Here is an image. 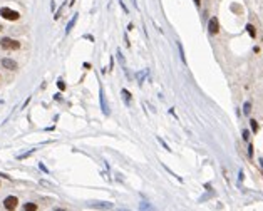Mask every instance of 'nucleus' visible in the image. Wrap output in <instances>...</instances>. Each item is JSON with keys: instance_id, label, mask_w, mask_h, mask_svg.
Instances as JSON below:
<instances>
[{"instance_id": "obj_6", "label": "nucleus", "mask_w": 263, "mask_h": 211, "mask_svg": "<svg viewBox=\"0 0 263 211\" xmlns=\"http://www.w3.org/2000/svg\"><path fill=\"white\" fill-rule=\"evenodd\" d=\"M2 65L5 67V69H9V70H17V62L15 60H12V59H4L2 60Z\"/></svg>"}, {"instance_id": "obj_1", "label": "nucleus", "mask_w": 263, "mask_h": 211, "mask_svg": "<svg viewBox=\"0 0 263 211\" xmlns=\"http://www.w3.org/2000/svg\"><path fill=\"white\" fill-rule=\"evenodd\" d=\"M0 45L5 50H19L20 49V42H17V40H14V39H9V37H4V39L0 40Z\"/></svg>"}, {"instance_id": "obj_18", "label": "nucleus", "mask_w": 263, "mask_h": 211, "mask_svg": "<svg viewBox=\"0 0 263 211\" xmlns=\"http://www.w3.org/2000/svg\"><path fill=\"white\" fill-rule=\"evenodd\" d=\"M119 3H121V7H122V9H124V12H126V13H128V12H129V10H128V7H126V5H124V2H122V0H119Z\"/></svg>"}, {"instance_id": "obj_9", "label": "nucleus", "mask_w": 263, "mask_h": 211, "mask_svg": "<svg viewBox=\"0 0 263 211\" xmlns=\"http://www.w3.org/2000/svg\"><path fill=\"white\" fill-rule=\"evenodd\" d=\"M121 94H122V97L126 99V102H128V104L131 102V94H129V90H128V89H122V92H121Z\"/></svg>"}, {"instance_id": "obj_3", "label": "nucleus", "mask_w": 263, "mask_h": 211, "mask_svg": "<svg viewBox=\"0 0 263 211\" xmlns=\"http://www.w3.org/2000/svg\"><path fill=\"white\" fill-rule=\"evenodd\" d=\"M17 204H19V199L15 196H9V198H5V199H4V208H5V209H15Z\"/></svg>"}, {"instance_id": "obj_21", "label": "nucleus", "mask_w": 263, "mask_h": 211, "mask_svg": "<svg viewBox=\"0 0 263 211\" xmlns=\"http://www.w3.org/2000/svg\"><path fill=\"white\" fill-rule=\"evenodd\" d=\"M195 3H196V5H199V0H195Z\"/></svg>"}, {"instance_id": "obj_15", "label": "nucleus", "mask_w": 263, "mask_h": 211, "mask_svg": "<svg viewBox=\"0 0 263 211\" xmlns=\"http://www.w3.org/2000/svg\"><path fill=\"white\" fill-rule=\"evenodd\" d=\"M158 141H159V142H161V146H164V149H166V151H169V147H168V144H166V142H164V141H163V139H161V137H158Z\"/></svg>"}, {"instance_id": "obj_11", "label": "nucleus", "mask_w": 263, "mask_h": 211, "mask_svg": "<svg viewBox=\"0 0 263 211\" xmlns=\"http://www.w3.org/2000/svg\"><path fill=\"white\" fill-rule=\"evenodd\" d=\"M243 112H245V114L251 112V102H245V104H243Z\"/></svg>"}, {"instance_id": "obj_12", "label": "nucleus", "mask_w": 263, "mask_h": 211, "mask_svg": "<svg viewBox=\"0 0 263 211\" xmlns=\"http://www.w3.org/2000/svg\"><path fill=\"white\" fill-rule=\"evenodd\" d=\"M178 49H179V55H181V60L186 64V57H184V50H183V45L181 42H178Z\"/></svg>"}, {"instance_id": "obj_22", "label": "nucleus", "mask_w": 263, "mask_h": 211, "mask_svg": "<svg viewBox=\"0 0 263 211\" xmlns=\"http://www.w3.org/2000/svg\"><path fill=\"white\" fill-rule=\"evenodd\" d=\"M260 164H261V167H263V159H260Z\"/></svg>"}, {"instance_id": "obj_2", "label": "nucleus", "mask_w": 263, "mask_h": 211, "mask_svg": "<svg viewBox=\"0 0 263 211\" xmlns=\"http://www.w3.org/2000/svg\"><path fill=\"white\" fill-rule=\"evenodd\" d=\"M0 15L4 17V19H7V20H19L20 19V13L15 12V10H12V9H9V7H2V9H0Z\"/></svg>"}, {"instance_id": "obj_20", "label": "nucleus", "mask_w": 263, "mask_h": 211, "mask_svg": "<svg viewBox=\"0 0 263 211\" xmlns=\"http://www.w3.org/2000/svg\"><path fill=\"white\" fill-rule=\"evenodd\" d=\"M132 3H134V5H136V7H138V2H136V0H132Z\"/></svg>"}, {"instance_id": "obj_13", "label": "nucleus", "mask_w": 263, "mask_h": 211, "mask_svg": "<svg viewBox=\"0 0 263 211\" xmlns=\"http://www.w3.org/2000/svg\"><path fill=\"white\" fill-rule=\"evenodd\" d=\"M250 124H251V131H253V132H258V122H256L255 119H251V121H250Z\"/></svg>"}, {"instance_id": "obj_4", "label": "nucleus", "mask_w": 263, "mask_h": 211, "mask_svg": "<svg viewBox=\"0 0 263 211\" xmlns=\"http://www.w3.org/2000/svg\"><path fill=\"white\" fill-rule=\"evenodd\" d=\"M219 30V23H218V19L216 17H211L208 22V32L211 33V35H215V33H218Z\"/></svg>"}, {"instance_id": "obj_5", "label": "nucleus", "mask_w": 263, "mask_h": 211, "mask_svg": "<svg viewBox=\"0 0 263 211\" xmlns=\"http://www.w3.org/2000/svg\"><path fill=\"white\" fill-rule=\"evenodd\" d=\"M99 100H101V107H102L104 116H109V107H107V104H106V96H104V89H102V87H101V90H99Z\"/></svg>"}, {"instance_id": "obj_14", "label": "nucleus", "mask_w": 263, "mask_h": 211, "mask_svg": "<svg viewBox=\"0 0 263 211\" xmlns=\"http://www.w3.org/2000/svg\"><path fill=\"white\" fill-rule=\"evenodd\" d=\"M243 139H245V141H248V139H250V132H248L246 129L243 131Z\"/></svg>"}, {"instance_id": "obj_16", "label": "nucleus", "mask_w": 263, "mask_h": 211, "mask_svg": "<svg viewBox=\"0 0 263 211\" xmlns=\"http://www.w3.org/2000/svg\"><path fill=\"white\" fill-rule=\"evenodd\" d=\"M57 87H59L61 90H64V89H65V84L62 82V80H59V82H57Z\"/></svg>"}, {"instance_id": "obj_7", "label": "nucleus", "mask_w": 263, "mask_h": 211, "mask_svg": "<svg viewBox=\"0 0 263 211\" xmlns=\"http://www.w3.org/2000/svg\"><path fill=\"white\" fill-rule=\"evenodd\" d=\"M77 13H75V15L74 17H72V20H71V22H69L67 23V27H65V33H69V32H71V30H72V27H74L75 25V22H77Z\"/></svg>"}, {"instance_id": "obj_8", "label": "nucleus", "mask_w": 263, "mask_h": 211, "mask_svg": "<svg viewBox=\"0 0 263 211\" xmlns=\"http://www.w3.org/2000/svg\"><path fill=\"white\" fill-rule=\"evenodd\" d=\"M24 209L25 211H35L37 209V204L35 203H27V204H24Z\"/></svg>"}, {"instance_id": "obj_10", "label": "nucleus", "mask_w": 263, "mask_h": 211, "mask_svg": "<svg viewBox=\"0 0 263 211\" xmlns=\"http://www.w3.org/2000/svg\"><path fill=\"white\" fill-rule=\"evenodd\" d=\"M246 30H248L250 37H255L256 35V30H255V27H253L251 23H248V25H246Z\"/></svg>"}, {"instance_id": "obj_19", "label": "nucleus", "mask_w": 263, "mask_h": 211, "mask_svg": "<svg viewBox=\"0 0 263 211\" xmlns=\"http://www.w3.org/2000/svg\"><path fill=\"white\" fill-rule=\"evenodd\" d=\"M141 208H142V209H149V208H151V206H149L148 203H142V206H141Z\"/></svg>"}, {"instance_id": "obj_23", "label": "nucleus", "mask_w": 263, "mask_h": 211, "mask_svg": "<svg viewBox=\"0 0 263 211\" xmlns=\"http://www.w3.org/2000/svg\"><path fill=\"white\" fill-rule=\"evenodd\" d=\"M0 30H2V25H0Z\"/></svg>"}, {"instance_id": "obj_17", "label": "nucleus", "mask_w": 263, "mask_h": 211, "mask_svg": "<svg viewBox=\"0 0 263 211\" xmlns=\"http://www.w3.org/2000/svg\"><path fill=\"white\" fill-rule=\"evenodd\" d=\"M248 156H250V157L253 156V146H251V144L248 146Z\"/></svg>"}]
</instances>
